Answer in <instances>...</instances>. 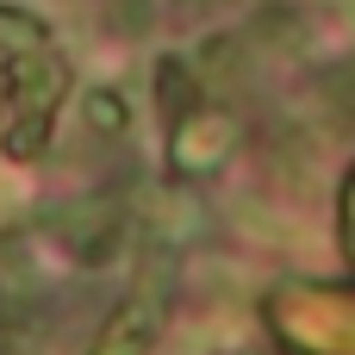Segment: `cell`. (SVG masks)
<instances>
[{
  "mask_svg": "<svg viewBox=\"0 0 355 355\" xmlns=\"http://www.w3.org/2000/svg\"><path fill=\"white\" fill-rule=\"evenodd\" d=\"M50 231L75 250V262L100 268V262L119 250V237H125V212H119L112 193H81V200H62V206H56V225H50Z\"/></svg>",
  "mask_w": 355,
  "mask_h": 355,
  "instance_id": "cell-1",
  "label": "cell"
},
{
  "mask_svg": "<svg viewBox=\"0 0 355 355\" xmlns=\"http://www.w3.org/2000/svg\"><path fill=\"white\" fill-rule=\"evenodd\" d=\"M81 112H87V125H94L100 137H125V125H131V112H125V100H119L112 87H94V94L81 100Z\"/></svg>",
  "mask_w": 355,
  "mask_h": 355,
  "instance_id": "cell-2",
  "label": "cell"
},
{
  "mask_svg": "<svg viewBox=\"0 0 355 355\" xmlns=\"http://www.w3.org/2000/svg\"><path fill=\"white\" fill-rule=\"evenodd\" d=\"M156 94H162V106H168V112H181V106L200 94V81L187 75V62H175V56H168V62H156Z\"/></svg>",
  "mask_w": 355,
  "mask_h": 355,
  "instance_id": "cell-3",
  "label": "cell"
}]
</instances>
